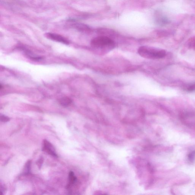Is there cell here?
<instances>
[{"label": "cell", "instance_id": "obj_1", "mask_svg": "<svg viewBox=\"0 0 195 195\" xmlns=\"http://www.w3.org/2000/svg\"><path fill=\"white\" fill-rule=\"evenodd\" d=\"M91 45L95 50L106 53L115 47V43L112 39L106 36H100L92 39Z\"/></svg>", "mask_w": 195, "mask_h": 195}, {"label": "cell", "instance_id": "obj_2", "mask_svg": "<svg viewBox=\"0 0 195 195\" xmlns=\"http://www.w3.org/2000/svg\"><path fill=\"white\" fill-rule=\"evenodd\" d=\"M138 52L141 57L149 59L162 58L166 55L164 50L148 46H140L138 50Z\"/></svg>", "mask_w": 195, "mask_h": 195}, {"label": "cell", "instance_id": "obj_3", "mask_svg": "<svg viewBox=\"0 0 195 195\" xmlns=\"http://www.w3.org/2000/svg\"><path fill=\"white\" fill-rule=\"evenodd\" d=\"M42 150L51 156L56 157H58L54 146L46 139H45L43 141Z\"/></svg>", "mask_w": 195, "mask_h": 195}, {"label": "cell", "instance_id": "obj_4", "mask_svg": "<svg viewBox=\"0 0 195 195\" xmlns=\"http://www.w3.org/2000/svg\"><path fill=\"white\" fill-rule=\"evenodd\" d=\"M46 36L48 39L51 40L56 41L57 42L62 43L66 45H68L69 41L62 35L52 33H47L46 34Z\"/></svg>", "mask_w": 195, "mask_h": 195}, {"label": "cell", "instance_id": "obj_5", "mask_svg": "<svg viewBox=\"0 0 195 195\" xmlns=\"http://www.w3.org/2000/svg\"><path fill=\"white\" fill-rule=\"evenodd\" d=\"M155 19L157 24L159 25H164L167 24L168 21L167 19L159 13H157L155 15Z\"/></svg>", "mask_w": 195, "mask_h": 195}, {"label": "cell", "instance_id": "obj_6", "mask_svg": "<svg viewBox=\"0 0 195 195\" xmlns=\"http://www.w3.org/2000/svg\"><path fill=\"white\" fill-rule=\"evenodd\" d=\"M68 180L69 184L68 186V188L72 187L73 185H74L76 183L77 181L76 177L72 171H71L69 173Z\"/></svg>", "mask_w": 195, "mask_h": 195}, {"label": "cell", "instance_id": "obj_7", "mask_svg": "<svg viewBox=\"0 0 195 195\" xmlns=\"http://www.w3.org/2000/svg\"><path fill=\"white\" fill-rule=\"evenodd\" d=\"M72 102V100L68 97H63L59 100V103L63 107H67Z\"/></svg>", "mask_w": 195, "mask_h": 195}, {"label": "cell", "instance_id": "obj_8", "mask_svg": "<svg viewBox=\"0 0 195 195\" xmlns=\"http://www.w3.org/2000/svg\"><path fill=\"white\" fill-rule=\"evenodd\" d=\"M75 27L77 28L78 30H81V31H88L90 29L88 26L85 24H80V23H78L74 24Z\"/></svg>", "mask_w": 195, "mask_h": 195}, {"label": "cell", "instance_id": "obj_9", "mask_svg": "<svg viewBox=\"0 0 195 195\" xmlns=\"http://www.w3.org/2000/svg\"><path fill=\"white\" fill-rule=\"evenodd\" d=\"M31 161H28L26 163L25 167L24 168V174L28 175L30 173V170H31Z\"/></svg>", "mask_w": 195, "mask_h": 195}, {"label": "cell", "instance_id": "obj_10", "mask_svg": "<svg viewBox=\"0 0 195 195\" xmlns=\"http://www.w3.org/2000/svg\"><path fill=\"white\" fill-rule=\"evenodd\" d=\"M186 88V90L188 92H194L195 91V83L187 85Z\"/></svg>", "mask_w": 195, "mask_h": 195}, {"label": "cell", "instance_id": "obj_11", "mask_svg": "<svg viewBox=\"0 0 195 195\" xmlns=\"http://www.w3.org/2000/svg\"><path fill=\"white\" fill-rule=\"evenodd\" d=\"M0 119L1 121L3 122H6L10 121V118L8 116L3 115V114H1L0 116Z\"/></svg>", "mask_w": 195, "mask_h": 195}, {"label": "cell", "instance_id": "obj_12", "mask_svg": "<svg viewBox=\"0 0 195 195\" xmlns=\"http://www.w3.org/2000/svg\"><path fill=\"white\" fill-rule=\"evenodd\" d=\"M195 157V151H193L189 154L188 155V159L191 162L193 161L194 160Z\"/></svg>", "mask_w": 195, "mask_h": 195}, {"label": "cell", "instance_id": "obj_13", "mask_svg": "<svg viewBox=\"0 0 195 195\" xmlns=\"http://www.w3.org/2000/svg\"><path fill=\"white\" fill-rule=\"evenodd\" d=\"M6 187L3 184H1V191L2 195L5 194V191H6Z\"/></svg>", "mask_w": 195, "mask_h": 195}, {"label": "cell", "instance_id": "obj_14", "mask_svg": "<svg viewBox=\"0 0 195 195\" xmlns=\"http://www.w3.org/2000/svg\"><path fill=\"white\" fill-rule=\"evenodd\" d=\"M194 45H195V44H194Z\"/></svg>", "mask_w": 195, "mask_h": 195}]
</instances>
